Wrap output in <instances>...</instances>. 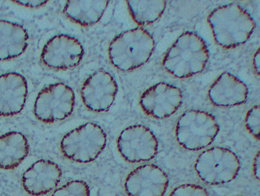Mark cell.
Masks as SVG:
<instances>
[{
    "label": "cell",
    "mask_w": 260,
    "mask_h": 196,
    "mask_svg": "<svg viewBox=\"0 0 260 196\" xmlns=\"http://www.w3.org/2000/svg\"><path fill=\"white\" fill-rule=\"evenodd\" d=\"M205 41L193 31L181 34L163 59L166 70L178 78H187L202 72L209 60Z\"/></svg>",
    "instance_id": "1"
},
{
    "label": "cell",
    "mask_w": 260,
    "mask_h": 196,
    "mask_svg": "<svg viewBox=\"0 0 260 196\" xmlns=\"http://www.w3.org/2000/svg\"><path fill=\"white\" fill-rule=\"evenodd\" d=\"M214 40L222 48H234L249 40L255 28V21L238 4L217 7L208 16Z\"/></svg>",
    "instance_id": "2"
},
{
    "label": "cell",
    "mask_w": 260,
    "mask_h": 196,
    "mask_svg": "<svg viewBox=\"0 0 260 196\" xmlns=\"http://www.w3.org/2000/svg\"><path fill=\"white\" fill-rule=\"evenodd\" d=\"M155 47V40L149 31L142 28H132L112 40L109 46V58L116 69L129 72L146 64Z\"/></svg>",
    "instance_id": "3"
},
{
    "label": "cell",
    "mask_w": 260,
    "mask_h": 196,
    "mask_svg": "<svg viewBox=\"0 0 260 196\" xmlns=\"http://www.w3.org/2000/svg\"><path fill=\"white\" fill-rule=\"evenodd\" d=\"M214 115L198 110L186 111L177 122V141L186 150L198 151L210 146L220 132Z\"/></svg>",
    "instance_id": "4"
},
{
    "label": "cell",
    "mask_w": 260,
    "mask_h": 196,
    "mask_svg": "<svg viewBox=\"0 0 260 196\" xmlns=\"http://www.w3.org/2000/svg\"><path fill=\"white\" fill-rule=\"evenodd\" d=\"M105 131L94 123H87L68 133L60 142V150L71 160L87 164L95 160L107 145Z\"/></svg>",
    "instance_id": "5"
},
{
    "label": "cell",
    "mask_w": 260,
    "mask_h": 196,
    "mask_svg": "<svg viewBox=\"0 0 260 196\" xmlns=\"http://www.w3.org/2000/svg\"><path fill=\"white\" fill-rule=\"evenodd\" d=\"M240 162L234 152L223 147H213L198 157L194 168L198 176L209 185L229 183L237 177Z\"/></svg>",
    "instance_id": "6"
},
{
    "label": "cell",
    "mask_w": 260,
    "mask_h": 196,
    "mask_svg": "<svg viewBox=\"0 0 260 196\" xmlns=\"http://www.w3.org/2000/svg\"><path fill=\"white\" fill-rule=\"evenodd\" d=\"M75 105L73 89L63 83H55L39 92L35 102L34 114L43 123H54L68 118Z\"/></svg>",
    "instance_id": "7"
},
{
    "label": "cell",
    "mask_w": 260,
    "mask_h": 196,
    "mask_svg": "<svg viewBox=\"0 0 260 196\" xmlns=\"http://www.w3.org/2000/svg\"><path fill=\"white\" fill-rule=\"evenodd\" d=\"M117 148L121 156L128 162H145L153 159L158 153V139L149 128L134 125L119 134Z\"/></svg>",
    "instance_id": "8"
},
{
    "label": "cell",
    "mask_w": 260,
    "mask_h": 196,
    "mask_svg": "<svg viewBox=\"0 0 260 196\" xmlns=\"http://www.w3.org/2000/svg\"><path fill=\"white\" fill-rule=\"evenodd\" d=\"M84 55V48L78 39L69 35L60 34L47 42L41 57L47 67L67 70L78 66Z\"/></svg>",
    "instance_id": "9"
},
{
    "label": "cell",
    "mask_w": 260,
    "mask_h": 196,
    "mask_svg": "<svg viewBox=\"0 0 260 196\" xmlns=\"http://www.w3.org/2000/svg\"><path fill=\"white\" fill-rule=\"evenodd\" d=\"M117 92V83L114 78L106 71L98 70L83 84L81 97L90 111L104 112L114 103Z\"/></svg>",
    "instance_id": "10"
},
{
    "label": "cell",
    "mask_w": 260,
    "mask_h": 196,
    "mask_svg": "<svg viewBox=\"0 0 260 196\" xmlns=\"http://www.w3.org/2000/svg\"><path fill=\"white\" fill-rule=\"evenodd\" d=\"M183 103V94L178 87L167 83H158L146 90L140 98V106L147 115L164 119L175 114Z\"/></svg>",
    "instance_id": "11"
},
{
    "label": "cell",
    "mask_w": 260,
    "mask_h": 196,
    "mask_svg": "<svg viewBox=\"0 0 260 196\" xmlns=\"http://www.w3.org/2000/svg\"><path fill=\"white\" fill-rule=\"evenodd\" d=\"M169 184V177L161 168L147 164L128 174L125 189L128 196H164Z\"/></svg>",
    "instance_id": "12"
},
{
    "label": "cell",
    "mask_w": 260,
    "mask_h": 196,
    "mask_svg": "<svg viewBox=\"0 0 260 196\" xmlns=\"http://www.w3.org/2000/svg\"><path fill=\"white\" fill-rule=\"evenodd\" d=\"M61 176V169L57 164L40 159L24 173L22 185L25 191L31 195H44L57 187Z\"/></svg>",
    "instance_id": "13"
},
{
    "label": "cell",
    "mask_w": 260,
    "mask_h": 196,
    "mask_svg": "<svg viewBox=\"0 0 260 196\" xmlns=\"http://www.w3.org/2000/svg\"><path fill=\"white\" fill-rule=\"evenodd\" d=\"M28 96V83L25 77L16 72L0 76V116L11 117L19 114Z\"/></svg>",
    "instance_id": "14"
},
{
    "label": "cell",
    "mask_w": 260,
    "mask_h": 196,
    "mask_svg": "<svg viewBox=\"0 0 260 196\" xmlns=\"http://www.w3.org/2000/svg\"><path fill=\"white\" fill-rule=\"evenodd\" d=\"M248 94L247 85L229 72L220 75L208 91L210 101L218 107L242 105L247 100Z\"/></svg>",
    "instance_id": "15"
},
{
    "label": "cell",
    "mask_w": 260,
    "mask_h": 196,
    "mask_svg": "<svg viewBox=\"0 0 260 196\" xmlns=\"http://www.w3.org/2000/svg\"><path fill=\"white\" fill-rule=\"evenodd\" d=\"M28 35L19 24L0 20V61L20 56L26 50Z\"/></svg>",
    "instance_id": "16"
},
{
    "label": "cell",
    "mask_w": 260,
    "mask_h": 196,
    "mask_svg": "<svg viewBox=\"0 0 260 196\" xmlns=\"http://www.w3.org/2000/svg\"><path fill=\"white\" fill-rule=\"evenodd\" d=\"M28 153L29 145L23 134L13 131L0 136V169L16 168Z\"/></svg>",
    "instance_id": "17"
},
{
    "label": "cell",
    "mask_w": 260,
    "mask_h": 196,
    "mask_svg": "<svg viewBox=\"0 0 260 196\" xmlns=\"http://www.w3.org/2000/svg\"><path fill=\"white\" fill-rule=\"evenodd\" d=\"M110 3L100 0H80L66 3L63 13L69 19L83 26L93 25L101 20Z\"/></svg>",
    "instance_id": "18"
},
{
    "label": "cell",
    "mask_w": 260,
    "mask_h": 196,
    "mask_svg": "<svg viewBox=\"0 0 260 196\" xmlns=\"http://www.w3.org/2000/svg\"><path fill=\"white\" fill-rule=\"evenodd\" d=\"M133 19L139 25H148L158 20L166 8V1H128L126 2Z\"/></svg>",
    "instance_id": "19"
},
{
    "label": "cell",
    "mask_w": 260,
    "mask_h": 196,
    "mask_svg": "<svg viewBox=\"0 0 260 196\" xmlns=\"http://www.w3.org/2000/svg\"><path fill=\"white\" fill-rule=\"evenodd\" d=\"M88 185L84 181L75 180L63 185L54 191L51 196H90Z\"/></svg>",
    "instance_id": "20"
},
{
    "label": "cell",
    "mask_w": 260,
    "mask_h": 196,
    "mask_svg": "<svg viewBox=\"0 0 260 196\" xmlns=\"http://www.w3.org/2000/svg\"><path fill=\"white\" fill-rule=\"evenodd\" d=\"M260 109L259 105H255L249 110L246 114V126L248 130L257 140H259L260 129Z\"/></svg>",
    "instance_id": "21"
},
{
    "label": "cell",
    "mask_w": 260,
    "mask_h": 196,
    "mask_svg": "<svg viewBox=\"0 0 260 196\" xmlns=\"http://www.w3.org/2000/svg\"><path fill=\"white\" fill-rule=\"evenodd\" d=\"M169 196H209V194L204 187L184 184L175 188Z\"/></svg>",
    "instance_id": "22"
},
{
    "label": "cell",
    "mask_w": 260,
    "mask_h": 196,
    "mask_svg": "<svg viewBox=\"0 0 260 196\" xmlns=\"http://www.w3.org/2000/svg\"><path fill=\"white\" fill-rule=\"evenodd\" d=\"M16 4L24 6L28 8H39L43 7L45 4H48V1L45 0H20V1H15Z\"/></svg>",
    "instance_id": "23"
},
{
    "label": "cell",
    "mask_w": 260,
    "mask_h": 196,
    "mask_svg": "<svg viewBox=\"0 0 260 196\" xmlns=\"http://www.w3.org/2000/svg\"><path fill=\"white\" fill-rule=\"evenodd\" d=\"M259 152H258L253 162V173L257 179H259Z\"/></svg>",
    "instance_id": "24"
},
{
    "label": "cell",
    "mask_w": 260,
    "mask_h": 196,
    "mask_svg": "<svg viewBox=\"0 0 260 196\" xmlns=\"http://www.w3.org/2000/svg\"><path fill=\"white\" fill-rule=\"evenodd\" d=\"M253 66L257 75H259V50H257L253 58Z\"/></svg>",
    "instance_id": "25"
},
{
    "label": "cell",
    "mask_w": 260,
    "mask_h": 196,
    "mask_svg": "<svg viewBox=\"0 0 260 196\" xmlns=\"http://www.w3.org/2000/svg\"><path fill=\"white\" fill-rule=\"evenodd\" d=\"M236 196H242V195H236Z\"/></svg>",
    "instance_id": "26"
}]
</instances>
